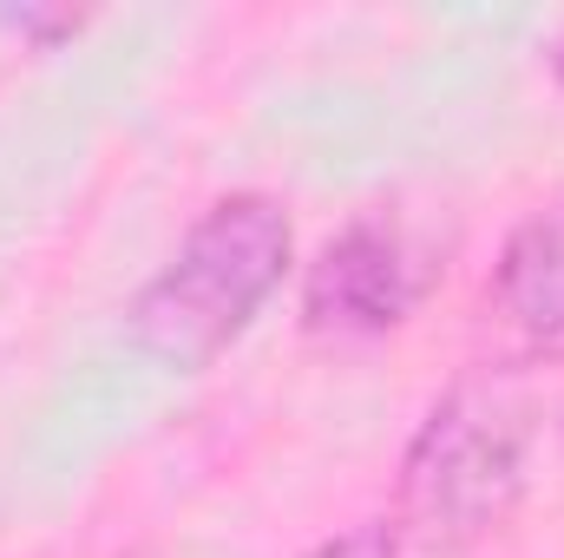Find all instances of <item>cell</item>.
I'll return each instance as SVG.
<instances>
[{
    "mask_svg": "<svg viewBox=\"0 0 564 558\" xmlns=\"http://www.w3.org/2000/svg\"><path fill=\"white\" fill-rule=\"evenodd\" d=\"M532 466V401L519 375L473 368L433 408L401 453L388 552L394 558H466L479 552L525 500Z\"/></svg>",
    "mask_w": 564,
    "mask_h": 558,
    "instance_id": "cell-1",
    "label": "cell"
},
{
    "mask_svg": "<svg viewBox=\"0 0 564 558\" xmlns=\"http://www.w3.org/2000/svg\"><path fill=\"white\" fill-rule=\"evenodd\" d=\"M426 289L433 257L421 237L388 211H361L302 270V329L315 342H381L421 309Z\"/></svg>",
    "mask_w": 564,
    "mask_h": 558,
    "instance_id": "cell-3",
    "label": "cell"
},
{
    "mask_svg": "<svg viewBox=\"0 0 564 558\" xmlns=\"http://www.w3.org/2000/svg\"><path fill=\"white\" fill-rule=\"evenodd\" d=\"M289 264H295V224L282 197L270 191L217 197L164 257V270L132 296L126 309L132 348L164 368H210L282 289Z\"/></svg>",
    "mask_w": 564,
    "mask_h": 558,
    "instance_id": "cell-2",
    "label": "cell"
},
{
    "mask_svg": "<svg viewBox=\"0 0 564 558\" xmlns=\"http://www.w3.org/2000/svg\"><path fill=\"white\" fill-rule=\"evenodd\" d=\"M479 368L499 375H532L564 368V197L525 211L479 296Z\"/></svg>",
    "mask_w": 564,
    "mask_h": 558,
    "instance_id": "cell-4",
    "label": "cell"
}]
</instances>
